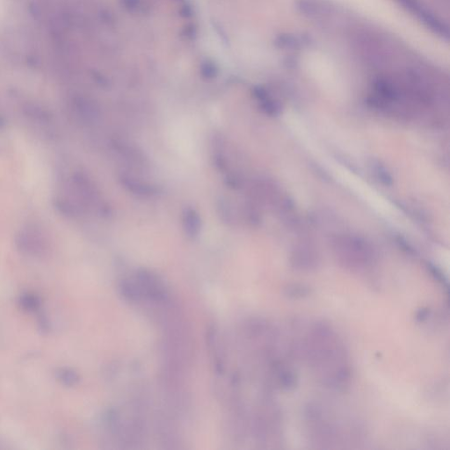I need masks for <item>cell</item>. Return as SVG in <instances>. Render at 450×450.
Returning <instances> with one entry per match:
<instances>
[{"label": "cell", "mask_w": 450, "mask_h": 450, "mask_svg": "<svg viewBox=\"0 0 450 450\" xmlns=\"http://www.w3.org/2000/svg\"><path fill=\"white\" fill-rule=\"evenodd\" d=\"M136 285L142 297L145 296L156 302H161L166 299L167 292L161 281L156 274L150 271L140 270L136 274Z\"/></svg>", "instance_id": "obj_1"}, {"label": "cell", "mask_w": 450, "mask_h": 450, "mask_svg": "<svg viewBox=\"0 0 450 450\" xmlns=\"http://www.w3.org/2000/svg\"><path fill=\"white\" fill-rule=\"evenodd\" d=\"M41 232L35 227L21 230L16 237V245L20 251L29 254H38L44 251L45 243Z\"/></svg>", "instance_id": "obj_2"}, {"label": "cell", "mask_w": 450, "mask_h": 450, "mask_svg": "<svg viewBox=\"0 0 450 450\" xmlns=\"http://www.w3.org/2000/svg\"><path fill=\"white\" fill-rule=\"evenodd\" d=\"M401 5L405 8L415 14L418 19L426 24L428 28L432 29L433 32L441 35L442 37H449V31L448 29L438 20V19L432 15L427 10L424 9L419 3L416 0H397Z\"/></svg>", "instance_id": "obj_3"}, {"label": "cell", "mask_w": 450, "mask_h": 450, "mask_svg": "<svg viewBox=\"0 0 450 450\" xmlns=\"http://www.w3.org/2000/svg\"><path fill=\"white\" fill-rule=\"evenodd\" d=\"M122 186L134 195L143 197H150L158 193V188L148 183L135 179L128 174H121L120 178Z\"/></svg>", "instance_id": "obj_4"}, {"label": "cell", "mask_w": 450, "mask_h": 450, "mask_svg": "<svg viewBox=\"0 0 450 450\" xmlns=\"http://www.w3.org/2000/svg\"><path fill=\"white\" fill-rule=\"evenodd\" d=\"M182 221L186 236L191 239L198 237L201 228V221L198 212L195 209L186 208L183 212Z\"/></svg>", "instance_id": "obj_5"}, {"label": "cell", "mask_w": 450, "mask_h": 450, "mask_svg": "<svg viewBox=\"0 0 450 450\" xmlns=\"http://www.w3.org/2000/svg\"><path fill=\"white\" fill-rule=\"evenodd\" d=\"M74 107L79 116L85 121H94L99 116L96 107L90 100L84 98L75 99Z\"/></svg>", "instance_id": "obj_6"}, {"label": "cell", "mask_w": 450, "mask_h": 450, "mask_svg": "<svg viewBox=\"0 0 450 450\" xmlns=\"http://www.w3.org/2000/svg\"><path fill=\"white\" fill-rule=\"evenodd\" d=\"M23 110L26 116L33 119V121L43 122V123H49L50 121H51L52 116L50 113L37 105L27 104L24 107Z\"/></svg>", "instance_id": "obj_7"}, {"label": "cell", "mask_w": 450, "mask_h": 450, "mask_svg": "<svg viewBox=\"0 0 450 450\" xmlns=\"http://www.w3.org/2000/svg\"><path fill=\"white\" fill-rule=\"evenodd\" d=\"M121 295L129 302H135L139 301L142 297V294L140 292L139 288L137 287L136 283L124 281L122 282L120 286Z\"/></svg>", "instance_id": "obj_8"}, {"label": "cell", "mask_w": 450, "mask_h": 450, "mask_svg": "<svg viewBox=\"0 0 450 450\" xmlns=\"http://www.w3.org/2000/svg\"><path fill=\"white\" fill-rule=\"evenodd\" d=\"M54 203H55V207L58 210V212L62 214V215H64L65 217H72L76 216L77 209L68 200L58 197L54 200Z\"/></svg>", "instance_id": "obj_9"}, {"label": "cell", "mask_w": 450, "mask_h": 450, "mask_svg": "<svg viewBox=\"0 0 450 450\" xmlns=\"http://www.w3.org/2000/svg\"><path fill=\"white\" fill-rule=\"evenodd\" d=\"M218 209L220 210V216L225 223H232L233 220V215H232V208L230 203H228L224 200H221L220 205L218 206Z\"/></svg>", "instance_id": "obj_10"}, {"label": "cell", "mask_w": 450, "mask_h": 450, "mask_svg": "<svg viewBox=\"0 0 450 450\" xmlns=\"http://www.w3.org/2000/svg\"><path fill=\"white\" fill-rule=\"evenodd\" d=\"M217 72H218V70H217V66L214 65L213 63L206 62L204 65H202V66H201L202 76L205 78H207V79H213L215 77H217Z\"/></svg>", "instance_id": "obj_11"}, {"label": "cell", "mask_w": 450, "mask_h": 450, "mask_svg": "<svg viewBox=\"0 0 450 450\" xmlns=\"http://www.w3.org/2000/svg\"><path fill=\"white\" fill-rule=\"evenodd\" d=\"M21 304L23 305L24 308L28 310H35L39 307V300L36 297L31 296V295H27L21 297Z\"/></svg>", "instance_id": "obj_12"}, {"label": "cell", "mask_w": 450, "mask_h": 450, "mask_svg": "<svg viewBox=\"0 0 450 450\" xmlns=\"http://www.w3.org/2000/svg\"><path fill=\"white\" fill-rule=\"evenodd\" d=\"M60 379L66 385H74L78 382V376L70 370H63L60 373Z\"/></svg>", "instance_id": "obj_13"}, {"label": "cell", "mask_w": 450, "mask_h": 450, "mask_svg": "<svg viewBox=\"0 0 450 450\" xmlns=\"http://www.w3.org/2000/svg\"><path fill=\"white\" fill-rule=\"evenodd\" d=\"M124 5L127 8L130 10L135 9L139 5L140 0H123Z\"/></svg>", "instance_id": "obj_14"}]
</instances>
